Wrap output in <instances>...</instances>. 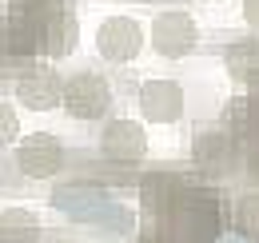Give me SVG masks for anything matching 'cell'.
Masks as SVG:
<instances>
[{"instance_id":"obj_1","label":"cell","mask_w":259,"mask_h":243,"mask_svg":"<svg viewBox=\"0 0 259 243\" xmlns=\"http://www.w3.org/2000/svg\"><path fill=\"white\" fill-rule=\"evenodd\" d=\"M220 231V208L211 191H195L184 187V195L176 199V208L167 212V235L171 243H211Z\"/></svg>"},{"instance_id":"obj_2","label":"cell","mask_w":259,"mask_h":243,"mask_svg":"<svg viewBox=\"0 0 259 243\" xmlns=\"http://www.w3.org/2000/svg\"><path fill=\"white\" fill-rule=\"evenodd\" d=\"M60 104H64V112L72 116V120L96 124V120H104V116L112 112V84H108V76H100V72H92V68L72 72V76L64 80Z\"/></svg>"},{"instance_id":"obj_3","label":"cell","mask_w":259,"mask_h":243,"mask_svg":"<svg viewBox=\"0 0 259 243\" xmlns=\"http://www.w3.org/2000/svg\"><path fill=\"white\" fill-rule=\"evenodd\" d=\"M243 144L224 132L220 124L215 128H203V132H195L192 140V164L203 172V176H211V180H227V176H235V168L243 164V152H239Z\"/></svg>"},{"instance_id":"obj_4","label":"cell","mask_w":259,"mask_h":243,"mask_svg":"<svg viewBox=\"0 0 259 243\" xmlns=\"http://www.w3.org/2000/svg\"><path fill=\"white\" fill-rule=\"evenodd\" d=\"M199 44V28H195L188 8H163L152 16V48L163 60H184L192 56Z\"/></svg>"},{"instance_id":"obj_5","label":"cell","mask_w":259,"mask_h":243,"mask_svg":"<svg viewBox=\"0 0 259 243\" xmlns=\"http://www.w3.org/2000/svg\"><path fill=\"white\" fill-rule=\"evenodd\" d=\"M16 172L24 176V180H52L60 168H64V144L52 136V132H32V136H24L20 144H16Z\"/></svg>"},{"instance_id":"obj_6","label":"cell","mask_w":259,"mask_h":243,"mask_svg":"<svg viewBox=\"0 0 259 243\" xmlns=\"http://www.w3.org/2000/svg\"><path fill=\"white\" fill-rule=\"evenodd\" d=\"M136 104H140V116L148 124H176L184 116V108H188V96H184V84H180V80L152 76V80L140 84Z\"/></svg>"},{"instance_id":"obj_7","label":"cell","mask_w":259,"mask_h":243,"mask_svg":"<svg viewBox=\"0 0 259 243\" xmlns=\"http://www.w3.org/2000/svg\"><path fill=\"white\" fill-rule=\"evenodd\" d=\"M144 48V24L136 16H108L96 28V52L108 64H132Z\"/></svg>"},{"instance_id":"obj_8","label":"cell","mask_w":259,"mask_h":243,"mask_svg":"<svg viewBox=\"0 0 259 243\" xmlns=\"http://www.w3.org/2000/svg\"><path fill=\"white\" fill-rule=\"evenodd\" d=\"M100 155L116 159V164H140L148 155V132L136 120H128V116L108 120L104 132H100Z\"/></svg>"},{"instance_id":"obj_9","label":"cell","mask_w":259,"mask_h":243,"mask_svg":"<svg viewBox=\"0 0 259 243\" xmlns=\"http://www.w3.org/2000/svg\"><path fill=\"white\" fill-rule=\"evenodd\" d=\"M12 92H16V100H20L24 108H32V112H52V108H60L64 80L56 76V68H28V72L16 76Z\"/></svg>"},{"instance_id":"obj_10","label":"cell","mask_w":259,"mask_h":243,"mask_svg":"<svg viewBox=\"0 0 259 243\" xmlns=\"http://www.w3.org/2000/svg\"><path fill=\"white\" fill-rule=\"evenodd\" d=\"M76 44H80V20H76L72 8H56L40 20V52L44 56L64 60L76 52Z\"/></svg>"},{"instance_id":"obj_11","label":"cell","mask_w":259,"mask_h":243,"mask_svg":"<svg viewBox=\"0 0 259 243\" xmlns=\"http://www.w3.org/2000/svg\"><path fill=\"white\" fill-rule=\"evenodd\" d=\"M184 187L188 183L180 180L176 172H167V168H156V172H148L144 180H140V204H144V212L160 215V219H167V212L176 208V199L184 195Z\"/></svg>"},{"instance_id":"obj_12","label":"cell","mask_w":259,"mask_h":243,"mask_svg":"<svg viewBox=\"0 0 259 243\" xmlns=\"http://www.w3.org/2000/svg\"><path fill=\"white\" fill-rule=\"evenodd\" d=\"M0 40H4V60H32L40 52V20L24 12H8L0 20Z\"/></svg>"},{"instance_id":"obj_13","label":"cell","mask_w":259,"mask_h":243,"mask_svg":"<svg viewBox=\"0 0 259 243\" xmlns=\"http://www.w3.org/2000/svg\"><path fill=\"white\" fill-rule=\"evenodd\" d=\"M224 64H227V72H231V80L251 84V88L259 92V36L235 40V44L224 52Z\"/></svg>"},{"instance_id":"obj_14","label":"cell","mask_w":259,"mask_h":243,"mask_svg":"<svg viewBox=\"0 0 259 243\" xmlns=\"http://www.w3.org/2000/svg\"><path fill=\"white\" fill-rule=\"evenodd\" d=\"M44 227L28 208H0V243H40Z\"/></svg>"},{"instance_id":"obj_15","label":"cell","mask_w":259,"mask_h":243,"mask_svg":"<svg viewBox=\"0 0 259 243\" xmlns=\"http://www.w3.org/2000/svg\"><path fill=\"white\" fill-rule=\"evenodd\" d=\"M231 227H235L243 239L259 243V191H243V195L231 204Z\"/></svg>"},{"instance_id":"obj_16","label":"cell","mask_w":259,"mask_h":243,"mask_svg":"<svg viewBox=\"0 0 259 243\" xmlns=\"http://www.w3.org/2000/svg\"><path fill=\"white\" fill-rule=\"evenodd\" d=\"M56 8H72V0H8V12H24L32 20H44Z\"/></svg>"},{"instance_id":"obj_17","label":"cell","mask_w":259,"mask_h":243,"mask_svg":"<svg viewBox=\"0 0 259 243\" xmlns=\"http://www.w3.org/2000/svg\"><path fill=\"white\" fill-rule=\"evenodd\" d=\"M12 140H20V116H16L12 104L0 100V148H8Z\"/></svg>"},{"instance_id":"obj_18","label":"cell","mask_w":259,"mask_h":243,"mask_svg":"<svg viewBox=\"0 0 259 243\" xmlns=\"http://www.w3.org/2000/svg\"><path fill=\"white\" fill-rule=\"evenodd\" d=\"M132 243H171V235H167V231H160V227H144V231H140Z\"/></svg>"},{"instance_id":"obj_19","label":"cell","mask_w":259,"mask_h":243,"mask_svg":"<svg viewBox=\"0 0 259 243\" xmlns=\"http://www.w3.org/2000/svg\"><path fill=\"white\" fill-rule=\"evenodd\" d=\"M243 168H247V176L259 183V140L251 144V148H247V155H243Z\"/></svg>"},{"instance_id":"obj_20","label":"cell","mask_w":259,"mask_h":243,"mask_svg":"<svg viewBox=\"0 0 259 243\" xmlns=\"http://www.w3.org/2000/svg\"><path fill=\"white\" fill-rule=\"evenodd\" d=\"M243 20L251 28H259V0H243Z\"/></svg>"},{"instance_id":"obj_21","label":"cell","mask_w":259,"mask_h":243,"mask_svg":"<svg viewBox=\"0 0 259 243\" xmlns=\"http://www.w3.org/2000/svg\"><path fill=\"white\" fill-rule=\"evenodd\" d=\"M0 60H4V40H0Z\"/></svg>"},{"instance_id":"obj_22","label":"cell","mask_w":259,"mask_h":243,"mask_svg":"<svg viewBox=\"0 0 259 243\" xmlns=\"http://www.w3.org/2000/svg\"><path fill=\"white\" fill-rule=\"evenodd\" d=\"M203 4H215V0H203Z\"/></svg>"}]
</instances>
